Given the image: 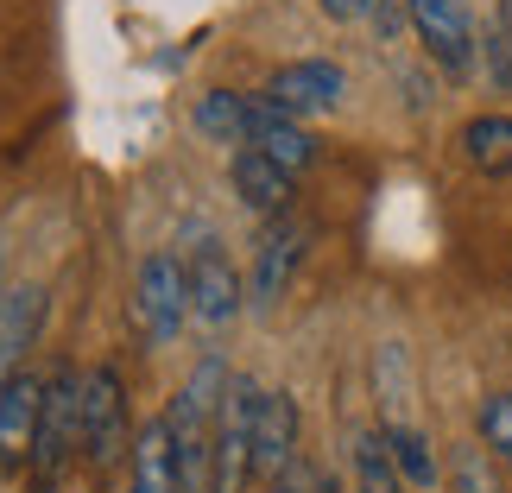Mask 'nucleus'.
Wrapping results in <instances>:
<instances>
[{
    "label": "nucleus",
    "instance_id": "nucleus-7",
    "mask_svg": "<svg viewBox=\"0 0 512 493\" xmlns=\"http://www.w3.org/2000/svg\"><path fill=\"white\" fill-rule=\"evenodd\" d=\"M38 424H45V373L13 367L0 380V468L19 475L38 456Z\"/></svg>",
    "mask_w": 512,
    "mask_h": 493
},
{
    "label": "nucleus",
    "instance_id": "nucleus-15",
    "mask_svg": "<svg viewBox=\"0 0 512 493\" xmlns=\"http://www.w3.org/2000/svg\"><path fill=\"white\" fill-rule=\"evenodd\" d=\"M386 430V449H392V468H399V481L411 487V493H430L443 481V462H437V449H430V437L418 424H380Z\"/></svg>",
    "mask_w": 512,
    "mask_h": 493
},
{
    "label": "nucleus",
    "instance_id": "nucleus-20",
    "mask_svg": "<svg viewBox=\"0 0 512 493\" xmlns=\"http://www.w3.org/2000/svg\"><path fill=\"white\" fill-rule=\"evenodd\" d=\"M481 70H487V83H494L500 95H512V32L500 26V19L481 32Z\"/></svg>",
    "mask_w": 512,
    "mask_h": 493
},
{
    "label": "nucleus",
    "instance_id": "nucleus-19",
    "mask_svg": "<svg viewBox=\"0 0 512 493\" xmlns=\"http://www.w3.org/2000/svg\"><path fill=\"white\" fill-rule=\"evenodd\" d=\"M481 443L512 468V392H494V399H481Z\"/></svg>",
    "mask_w": 512,
    "mask_h": 493
},
{
    "label": "nucleus",
    "instance_id": "nucleus-16",
    "mask_svg": "<svg viewBox=\"0 0 512 493\" xmlns=\"http://www.w3.org/2000/svg\"><path fill=\"white\" fill-rule=\"evenodd\" d=\"M462 159L487 177H506L512 171V114H475V121H462Z\"/></svg>",
    "mask_w": 512,
    "mask_h": 493
},
{
    "label": "nucleus",
    "instance_id": "nucleus-24",
    "mask_svg": "<svg viewBox=\"0 0 512 493\" xmlns=\"http://www.w3.org/2000/svg\"><path fill=\"white\" fill-rule=\"evenodd\" d=\"M500 26H506V32H512V0H500Z\"/></svg>",
    "mask_w": 512,
    "mask_h": 493
},
{
    "label": "nucleus",
    "instance_id": "nucleus-8",
    "mask_svg": "<svg viewBox=\"0 0 512 493\" xmlns=\"http://www.w3.org/2000/svg\"><path fill=\"white\" fill-rule=\"evenodd\" d=\"M184 266H190V323L203 329V335H222V329L247 310L241 272L228 266V253L215 247V241H196V253H190Z\"/></svg>",
    "mask_w": 512,
    "mask_h": 493
},
{
    "label": "nucleus",
    "instance_id": "nucleus-9",
    "mask_svg": "<svg viewBox=\"0 0 512 493\" xmlns=\"http://www.w3.org/2000/svg\"><path fill=\"white\" fill-rule=\"evenodd\" d=\"M304 260V222L298 215H272L260 247H253V279H247V310H260V317H272L291 285V272H298Z\"/></svg>",
    "mask_w": 512,
    "mask_h": 493
},
{
    "label": "nucleus",
    "instance_id": "nucleus-25",
    "mask_svg": "<svg viewBox=\"0 0 512 493\" xmlns=\"http://www.w3.org/2000/svg\"><path fill=\"white\" fill-rule=\"evenodd\" d=\"M323 493H336V481H323Z\"/></svg>",
    "mask_w": 512,
    "mask_h": 493
},
{
    "label": "nucleus",
    "instance_id": "nucleus-10",
    "mask_svg": "<svg viewBox=\"0 0 512 493\" xmlns=\"http://www.w3.org/2000/svg\"><path fill=\"white\" fill-rule=\"evenodd\" d=\"M279 121V108L266 95H241V89H209L196 102V133H209L215 146H253L260 133Z\"/></svg>",
    "mask_w": 512,
    "mask_h": 493
},
{
    "label": "nucleus",
    "instance_id": "nucleus-18",
    "mask_svg": "<svg viewBox=\"0 0 512 493\" xmlns=\"http://www.w3.org/2000/svg\"><path fill=\"white\" fill-rule=\"evenodd\" d=\"M449 493H500L494 468H487V449L481 443H462L449 456Z\"/></svg>",
    "mask_w": 512,
    "mask_h": 493
},
{
    "label": "nucleus",
    "instance_id": "nucleus-17",
    "mask_svg": "<svg viewBox=\"0 0 512 493\" xmlns=\"http://www.w3.org/2000/svg\"><path fill=\"white\" fill-rule=\"evenodd\" d=\"M253 146H260L266 159H279L291 177L317 165V140H310V127H304V121H291V114H279V121H272V127H266V133H260Z\"/></svg>",
    "mask_w": 512,
    "mask_h": 493
},
{
    "label": "nucleus",
    "instance_id": "nucleus-23",
    "mask_svg": "<svg viewBox=\"0 0 512 493\" xmlns=\"http://www.w3.org/2000/svg\"><path fill=\"white\" fill-rule=\"evenodd\" d=\"M272 493H304V481H291V475H285V481H279V487H272Z\"/></svg>",
    "mask_w": 512,
    "mask_h": 493
},
{
    "label": "nucleus",
    "instance_id": "nucleus-26",
    "mask_svg": "<svg viewBox=\"0 0 512 493\" xmlns=\"http://www.w3.org/2000/svg\"><path fill=\"white\" fill-rule=\"evenodd\" d=\"M462 7H468V0H462Z\"/></svg>",
    "mask_w": 512,
    "mask_h": 493
},
{
    "label": "nucleus",
    "instance_id": "nucleus-6",
    "mask_svg": "<svg viewBox=\"0 0 512 493\" xmlns=\"http://www.w3.org/2000/svg\"><path fill=\"white\" fill-rule=\"evenodd\" d=\"M405 13H411V32H418L424 57L443 76H468V70H475L481 38H475V19H468L462 0H405Z\"/></svg>",
    "mask_w": 512,
    "mask_h": 493
},
{
    "label": "nucleus",
    "instance_id": "nucleus-5",
    "mask_svg": "<svg viewBox=\"0 0 512 493\" xmlns=\"http://www.w3.org/2000/svg\"><path fill=\"white\" fill-rule=\"evenodd\" d=\"M266 102L291 114V121H317V114H336L348 95V70L329 64V57H298V64H279L266 76Z\"/></svg>",
    "mask_w": 512,
    "mask_h": 493
},
{
    "label": "nucleus",
    "instance_id": "nucleus-1",
    "mask_svg": "<svg viewBox=\"0 0 512 493\" xmlns=\"http://www.w3.org/2000/svg\"><path fill=\"white\" fill-rule=\"evenodd\" d=\"M133 399H127V380L114 361H95L83 367V462L95 475L121 468L133 456Z\"/></svg>",
    "mask_w": 512,
    "mask_h": 493
},
{
    "label": "nucleus",
    "instance_id": "nucleus-12",
    "mask_svg": "<svg viewBox=\"0 0 512 493\" xmlns=\"http://www.w3.org/2000/svg\"><path fill=\"white\" fill-rule=\"evenodd\" d=\"M291 456H298V399L291 392H266L260 424H253V475L285 481Z\"/></svg>",
    "mask_w": 512,
    "mask_h": 493
},
{
    "label": "nucleus",
    "instance_id": "nucleus-3",
    "mask_svg": "<svg viewBox=\"0 0 512 493\" xmlns=\"http://www.w3.org/2000/svg\"><path fill=\"white\" fill-rule=\"evenodd\" d=\"M76 449H83V373H76L70 361H57L45 373V424H38L32 475L38 481H57L70 468Z\"/></svg>",
    "mask_w": 512,
    "mask_h": 493
},
{
    "label": "nucleus",
    "instance_id": "nucleus-21",
    "mask_svg": "<svg viewBox=\"0 0 512 493\" xmlns=\"http://www.w3.org/2000/svg\"><path fill=\"white\" fill-rule=\"evenodd\" d=\"M361 19H373V26H380V38H399V32L411 26L405 0H367V13H361Z\"/></svg>",
    "mask_w": 512,
    "mask_h": 493
},
{
    "label": "nucleus",
    "instance_id": "nucleus-4",
    "mask_svg": "<svg viewBox=\"0 0 512 493\" xmlns=\"http://www.w3.org/2000/svg\"><path fill=\"white\" fill-rule=\"evenodd\" d=\"M260 399L266 386H253L234 373L228 399H222V424H215V493H247L253 481V424H260Z\"/></svg>",
    "mask_w": 512,
    "mask_h": 493
},
{
    "label": "nucleus",
    "instance_id": "nucleus-14",
    "mask_svg": "<svg viewBox=\"0 0 512 493\" xmlns=\"http://www.w3.org/2000/svg\"><path fill=\"white\" fill-rule=\"evenodd\" d=\"M38 323H45V291L38 285H19V291H0V380L13 367H26V348Z\"/></svg>",
    "mask_w": 512,
    "mask_h": 493
},
{
    "label": "nucleus",
    "instance_id": "nucleus-11",
    "mask_svg": "<svg viewBox=\"0 0 512 493\" xmlns=\"http://www.w3.org/2000/svg\"><path fill=\"white\" fill-rule=\"evenodd\" d=\"M127 493H177V430H171V411L146 418L140 437H133Z\"/></svg>",
    "mask_w": 512,
    "mask_h": 493
},
{
    "label": "nucleus",
    "instance_id": "nucleus-22",
    "mask_svg": "<svg viewBox=\"0 0 512 493\" xmlns=\"http://www.w3.org/2000/svg\"><path fill=\"white\" fill-rule=\"evenodd\" d=\"M317 7H323L329 19H361V13H367V0H317Z\"/></svg>",
    "mask_w": 512,
    "mask_h": 493
},
{
    "label": "nucleus",
    "instance_id": "nucleus-2",
    "mask_svg": "<svg viewBox=\"0 0 512 493\" xmlns=\"http://www.w3.org/2000/svg\"><path fill=\"white\" fill-rule=\"evenodd\" d=\"M133 323L152 348H171L190 323V266L177 260L171 247L146 253L140 260V279H133Z\"/></svg>",
    "mask_w": 512,
    "mask_h": 493
},
{
    "label": "nucleus",
    "instance_id": "nucleus-13",
    "mask_svg": "<svg viewBox=\"0 0 512 493\" xmlns=\"http://www.w3.org/2000/svg\"><path fill=\"white\" fill-rule=\"evenodd\" d=\"M228 177H234V190H241V203L260 209V215H285L291 209V190H298V177H291L279 159H266L260 146H234Z\"/></svg>",
    "mask_w": 512,
    "mask_h": 493
}]
</instances>
